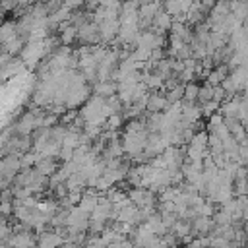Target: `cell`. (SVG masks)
<instances>
[{
	"mask_svg": "<svg viewBox=\"0 0 248 248\" xmlns=\"http://www.w3.org/2000/svg\"><path fill=\"white\" fill-rule=\"evenodd\" d=\"M21 170L19 155H6L0 159V188H8L10 182L16 180V176Z\"/></svg>",
	"mask_w": 248,
	"mask_h": 248,
	"instance_id": "obj_1",
	"label": "cell"
},
{
	"mask_svg": "<svg viewBox=\"0 0 248 248\" xmlns=\"http://www.w3.org/2000/svg\"><path fill=\"white\" fill-rule=\"evenodd\" d=\"M6 246L8 248H35L37 246V238L29 229H25L21 225L17 231H14L10 234V238L6 240Z\"/></svg>",
	"mask_w": 248,
	"mask_h": 248,
	"instance_id": "obj_2",
	"label": "cell"
},
{
	"mask_svg": "<svg viewBox=\"0 0 248 248\" xmlns=\"http://www.w3.org/2000/svg\"><path fill=\"white\" fill-rule=\"evenodd\" d=\"M145 108L151 114H159V112H165L169 108V103H167V99H165L163 93H149L147 95V101H145Z\"/></svg>",
	"mask_w": 248,
	"mask_h": 248,
	"instance_id": "obj_3",
	"label": "cell"
},
{
	"mask_svg": "<svg viewBox=\"0 0 248 248\" xmlns=\"http://www.w3.org/2000/svg\"><path fill=\"white\" fill-rule=\"evenodd\" d=\"M23 72V62L21 60H8L2 68H0V81H6V79H16L19 78Z\"/></svg>",
	"mask_w": 248,
	"mask_h": 248,
	"instance_id": "obj_4",
	"label": "cell"
},
{
	"mask_svg": "<svg viewBox=\"0 0 248 248\" xmlns=\"http://www.w3.org/2000/svg\"><path fill=\"white\" fill-rule=\"evenodd\" d=\"M229 74H231V70L227 68V64H219V66H215V68L207 74V81H205V83H209L211 87H217V85H221V83L229 78Z\"/></svg>",
	"mask_w": 248,
	"mask_h": 248,
	"instance_id": "obj_5",
	"label": "cell"
},
{
	"mask_svg": "<svg viewBox=\"0 0 248 248\" xmlns=\"http://www.w3.org/2000/svg\"><path fill=\"white\" fill-rule=\"evenodd\" d=\"M23 46H25L23 37H21V35H16V37H12L10 41H6V43L0 46V50L6 52L8 56H16V54H19V52L23 50Z\"/></svg>",
	"mask_w": 248,
	"mask_h": 248,
	"instance_id": "obj_6",
	"label": "cell"
},
{
	"mask_svg": "<svg viewBox=\"0 0 248 248\" xmlns=\"http://www.w3.org/2000/svg\"><path fill=\"white\" fill-rule=\"evenodd\" d=\"M213 219L211 217H196L194 219V223H192V234H202V236H205V234H209L211 231H213Z\"/></svg>",
	"mask_w": 248,
	"mask_h": 248,
	"instance_id": "obj_7",
	"label": "cell"
},
{
	"mask_svg": "<svg viewBox=\"0 0 248 248\" xmlns=\"http://www.w3.org/2000/svg\"><path fill=\"white\" fill-rule=\"evenodd\" d=\"M151 25H153V29H151V31H155V33L163 35L167 29H170V25H172V17H170L167 12H159V14L153 17Z\"/></svg>",
	"mask_w": 248,
	"mask_h": 248,
	"instance_id": "obj_8",
	"label": "cell"
},
{
	"mask_svg": "<svg viewBox=\"0 0 248 248\" xmlns=\"http://www.w3.org/2000/svg\"><path fill=\"white\" fill-rule=\"evenodd\" d=\"M35 170L41 174V176H45V178H50L56 170H58V167H56V163H54V159H48V157H41L39 161H37V165H35Z\"/></svg>",
	"mask_w": 248,
	"mask_h": 248,
	"instance_id": "obj_9",
	"label": "cell"
},
{
	"mask_svg": "<svg viewBox=\"0 0 248 248\" xmlns=\"http://www.w3.org/2000/svg\"><path fill=\"white\" fill-rule=\"evenodd\" d=\"M93 91H95V97H112V95H116V81H97L95 83V87H93Z\"/></svg>",
	"mask_w": 248,
	"mask_h": 248,
	"instance_id": "obj_10",
	"label": "cell"
},
{
	"mask_svg": "<svg viewBox=\"0 0 248 248\" xmlns=\"http://www.w3.org/2000/svg\"><path fill=\"white\" fill-rule=\"evenodd\" d=\"M170 232H172L174 236H178V238H184V240H190L188 236L192 234V225H190L188 221H182V219H176V221H174V225L170 227Z\"/></svg>",
	"mask_w": 248,
	"mask_h": 248,
	"instance_id": "obj_11",
	"label": "cell"
},
{
	"mask_svg": "<svg viewBox=\"0 0 248 248\" xmlns=\"http://www.w3.org/2000/svg\"><path fill=\"white\" fill-rule=\"evenodd\" d=\"M19 35L17 31V21H4L0 25V45H4L6 41H10L12 37Z\"/></svg>",
	"mask_w": 248,
	"mask_h": 248,
	"instance_id": "obj_12",
	"label": "cell"
},
{
	"mask_svg": "<svg viewBox=\"0 0 248 248\" xmlns=\"http://www.w3.org/2000/svg\"><path fill=\"white\" fill-rule=\"evenodd\" d=\"M165 99H167V103H169V105H176V103H182V99H184V85H182V83H178V85L170 87V89L167 91Z\"/></svg>",
	"mask_w": 248,
	"mask_h": 248,
	"instance_id": "obj_13",
	"label": "cell"
},
{
	"mask_svg": "<svg viewBox=\"0 0 248 248\" xmlns=\"http://www.w3.org/2000/svg\"><path fill=\"white\" fill-rule=\"evenodd\" d=\"M198 91H200L198 83H194V81L186 83L184 85V99H182V103H196L198 101Z\"/></svg>",
	"mask_w": 248,
	"mask_h": 248,
	"instance_id": "obj_14",
	"label": "cell"
},
{
	"mask_svg": "<svg viewBox=\"0 0 248 248\" xmlns=\"http://www.w3.org/2000/svg\"><path fill=\"white\" fill-rule=\"evenodd\" d=\"M198 101L203 105L207 101H213V87L209 83H203L200 85V91H198Z\"/></svg>",
	"mask_w": 248,
	"mask_h": 248,
	"instance_id": "obj_15",
	"label": "cell"
},
{
	"mask_svg": "<svg viewBox=\"0 0 248 248\" xmlns=\"http://www.w3.org/2000/svg\"><path fill=\"white\" fill-rule=\"evenodd\" d=\"M219 103H215V101H207V103H203V105H200V110H202V116H205V118H209V116H213V114H217L219 112Z\"/></svg>",
	"mask_w": 248,
	"mask_h": 248,
	"instance_id": "obj_16",
	"label": "cell"
},
{
	"mask_svg": "<svg viewBox=\"0 0 248 248\" xmlns=\"http://www.w3.org/2000/svg\"><path fill=\"white\" fill-rule=\"evenodd\" d=\"M10 234H12L10 223H8V219H6V217H2V215H0V242L4 244V242L10 238Z\"/></svg>",
	"mask_w": 248,
	"mask_h": 248,
	"instance_id": "obj_17",
	"label": "cell"
},
{
	"mask_svg": "<svg viewBox=\"0 0 248 248\" xmlns=\"http://www.w3.org/2000/svg\"><path fill=\"white\" fill-rule=\"evenodd\" d=\"M8 60H10V56H8L6 52H2V50H0V68H2V66H4Z\"/></svg>",
	"mask_w": 248,
	"mask_h": 248,
	"instance_id": "obj_18",
	"label": "cell"
},
{
	"mask_svg": "<svg viewBox=\"0 0 248 248\" xmlns=\"http://www.w3.org/2000/svg\"><path fill=\"white\" fill-rule=\"evenodd\" d=\"M2 23H4V12L0 10V25H2Z\"/></svg>",
	"mask_w": 248,
	"mask_h": 248,
	"instance_id": "obj_19",
	"label": "cell"
}]
</instances>
